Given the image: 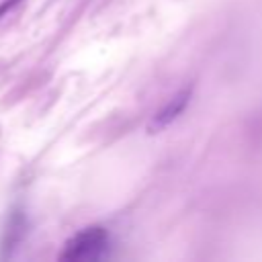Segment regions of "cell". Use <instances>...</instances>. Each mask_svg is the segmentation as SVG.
Instances as JSON below:
<instances>
[{"label":"cell","mask_w":262,"mask_h":262,"mask_svg":"<svg viewBox=\"0 0 262 262\" xmlns=\"http://www.w3.org/2000/svg\"><path fill=\"white\" fill-rule=\"evenodd\" d=\"M108 235L102 227H86L76 233L61 252V260H96L104 254Z\"/></svg>","instance_id":"obj_1"},{"label":"cell","mask_w":262,"mask_h":262,"mask_svg":"<svg viewBox=\"0 0 262 262\" xmlns=\"http://www.w3.org/2000/svg\"><path fill=\"white\" fill-rule=\"evenodd\" d=\"M188 100H190V88H184V90H180L178 94H174V96L168 100V104H166L162 111H158V113L154 115V119H151V123H149V133H158V131H162L164 127H168V125L184 111V106L188 104Z\"/></svg>","instance_id":"obj_2"}]
</instances>
